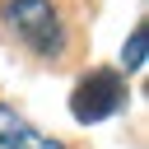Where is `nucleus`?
<instances>
[{
  "label": "nucleus",
  "instance_id": "nucleus-2",
  "mask_svg": "<svg viewBox=\"0 0 149 149\" xmlns=\"http://www.w3.org/2000/svg\"><path fill=\"white\" fill-rule=\"evenodd\" d=\"M121 102H126V74H121V70H88V74L74 84V93H70V112H74V121H84V126L121 112Z\"/></svg>",
  "mask_w": 149,
  "mask_h": 149
},
{
  "label": "nucleus",
  "instance_id": "nucleus-3",
  "mask_svg": "<svg viewBox=\"0 0 149 149\" xmlns=\"http://www.w3.org/2000/svg\"><path fill=\"white\" fill-rule=\"evenodd\" d=\"M0 149H65V144L51 140V135H42V130L28 126L14 107L0 102Z\"/></svg>",
  "mask_w": 149,
  "mask_h": 149
},
{
  "label": "nucleus",
  "instance_id": "nucleus-4",
  "mask_svg": "<svg viewBox=\"0 0 149 149\" xmlns=\"http://www.w3.org/2000/svg\"><path fill=\"white\" fill-rule=\"evenodd\" d=\"M144 56H149V28L140 23V28L130 33V42L121 47V65H126V70H140V65H144Z\"/></svg>",
  "mask_w": 149,
  "mask_h": 149
},
{
  "label": "nucleus",
  "instance_id": "nucleus-1",
  "mask_svg": "<svg viewBox=\"0 0 149 149\" xmlns=\"http://www.w3.org/2000/svg\"><path fill=\"white\" fill-rule=\"evenodd\" d=\"M5 23L42 61H56L65 51V19L51 0H5Z\"/></svg>",
  "mask_w": 149,
  "mask_h": 149
}]
</instances>
